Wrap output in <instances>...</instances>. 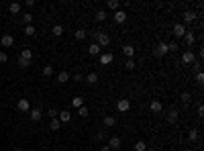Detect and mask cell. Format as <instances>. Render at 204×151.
I'll return each instance as SVG.
<instances>
[{"instance_id": "cell-45", "label": "cell", "mask_w": 204, "mask_h": 151, "mask_svg": "<svg viewBox=\"0 0 204 151\" xmlns=\"http://www.w3.org/2000/svg\"><path fill=\"white\" fill-rule=\"evenodd\" d=\"M100 151H110V147H108V145H104V147H102Z\"/></svg>"}, {"instance_id": "cell-8", "label": "cell", "mask_w": 204, "mask_h": 151, "mask_svg": "<svg viewBox=\"0 0 204 151\" xmlns=\"http://www.w3.org/2000/svg\"><path fill=\"white\" fill-rule=\"evenodd\" d=\"M114 23H118V24L126 23V12L125 10H117V12H114Z\"/></svg>"}, {"instance_id": "cell-3", "label": "cell", "mask_w": 204, "mask_h": 151, "mask_svg": "<svg viewBox=\"0 0 204 151\" xmlns=\"http://www.w3.org/2000/svg\"><path fill=\"white\" fill-rule=\"evenodd\" d=\"M182 61H184V64H194V61H196V55H194V51L186 49L184 53H182Z\"/></svg>"}, {"instance_id": "cell-4", "label": "cell", "mask_w": 204, "mask_h": 151, "mask_svg": "<svg viewBox=\"0 0 204 151\" xmlns=\"http://www.w3.org/2000/svg\"><path fill=\"white\" fill-rule=\"evenodd\" d=\"M117 108H118V112H126L129 108H131V102H129V98H121L117 102Z\"/></svg>"}, {"instance_id": "cell-48", "label": "cell", "mask_w": 204, "mask_h": 151, "mask_svg": "<svg viewBox=\"0 0 204 151\" xmlns=\"http://www.w3.org/2000/svg\"><path fill=\"white\" fill-rule=\"evenodd\" d=\"M184 151H194V149H184Z\"/></svg>"}, {"instance_id": "cell-42", "label": "cell", "mask_w": 204, "mask_h": 151, "mask_svg": "<svg viewBox=\"0 0 204 151\" xmlns=\"http://www.w3.org/2000/svg\"><path fill=\"white\" fill-rule=\"evenodd\" d=\"M202 80H204L202 72H198V73H196V82H198V84H202Z\"/></svg>"}, {"instance_id": "cell-6", "label": "cell", "mask_w": 204, "mask_h": 151, "mask_svg": "<svg viewBox=\"0 0 204 151\" xmlns=\"http://www.w3.org/2000/svg\"><path fill=\"white\" fill-rule=\"evenodd\" d=\"M108 147H110V151L121 149V137H110L108 139Z\"/></svg>"}, {"instance_id": "cell-30", "label": "cell", "mask_w": 204, "mask_h": 151, "mask_svg": "<svg viewBox=\"0 0 204 151\" xmlns=\"http://www.w3.org/2000/svg\"><path fill=\"white\" fill-rule=\"evenodd\" d=\"M23 23H24V27H27V24H31V23H33V15H31V12L23 15Z\"/></svg>"}, {"instance_id": "cell-43", "label": "cell", "mask_w": 204, "mask_h": 151, "mask_svg": "<svg viewBox=\"0 0 204 151\" xmlns=\"http://www.w3.org/2000/svg\"><path fill=\"white\" fill-rule=\"evenodd\" d=\"M33 4H35V0H24V6H27V8H31Z\"/></svg>"}, {"instance_id": "cell-12", "label": "cell", "mask_w": 204, "mask_h": 151, "mask_svg": "<svg viewBox=\"0 0 204 151\" xmlns=\"http://www.w3.org/2000/svg\"><path fill=\"white\" fill-rule=\"evenodd\" d=\"M112 59H114V55H112V53H102V55H100V64H102V65H108Z\"/></svg>"}, {"instance_id": "cell-25", "label": "cell", "mask_w": 204, "mask_h": 151, "mask_svg": "<svg viewBox=\"0 0 204 151\" xmlns=\"http://www.w3.org/2000/svg\"><path fill=\"white\" fill-rule=\"evenodd\" d=\"M8 10L12 12V15H19V12H20V4H16V2H12V4L8 6Z\"/></svg>"}, {"instance_id": "cell-38", "label": "cell", "mask_w": 204, "mask_h": 151, "mask_svg": "<svg viewBox=\"0 0 204 151\" xmlns=\"http://www.w3.org/2000/svg\"><path fill=\"white\" fill-rule=\"evenodd\" d=\"M6 61H8V55L4 51H0V64H6Z\"/></svg>"}, {"instance_id": "cell-39", "label": "cell", "mask_w": 204, "mask_h": 151, "mask_svg": "<svg viewBox=\"0 0 204 151\" xmlns=\"http://www.w3.org/2000/svg\"><path fill=\"white\" fill-rule=\"evenodd\" d=\"M57 114H59V112L55 110V108H49V114H47V117H51V118H57Z\"/></svg>"}, {"instance_id": "cell-20", "label": "cell", "mask_w": 204, "mask_h": 151, "mask_svg": "<svg viewBox=\"0 0 204 151\" xmlns=\"http://www.w3.org/2000/svg\"><path fill=\"white\" fill-rule=\"evenodd\" d=\"M68 80H69V73H68V72H59V73H57V82L65 84Z\"/></svg>"}, {"instance_id": "cell-11", "label": "cell", "mask_w": 204, "mask_h": 151, "mask_svg": "<svg viewBox=\"0 0 204 151\" xmlns=\"http://www.w3.org/2000/svg\"><path fill=\"white\" fill-rule=\"evenodd\" d=\"M57 117H59V122H69V118H72V112H69V110H61Z\"/></svg>"}, {"instance_id": "cell-19", "label": "cell", "mask_w": 204, "mask_h": 151, "mask_svg": "<svg viewBox=\"0 0 204 151\" xmlns=\"http://www.w3.org/2000/svg\"><path fill=\"white\" fill-rule=\"evenodd\" d=\"M122 53H125L126 57H133V53H135V47H133V45H125V47H122Z\"/></svg>"}, {"instance_id": "cell-2", "label": "cell", "mask_w": 204, "mask_h": 151, "mask_svg": "<svg viewBox=\"0 0 204 151\" xmlns=\"http://www.w3.org/2000/svg\"><path fill=\"white\" fill-rule=\"evenodd\" d=\"M165 53H170V49H167V43L159 41V43H157V47L153 49V55H155V57H163Z\"/></svg>"}, {"instance_id": "cell-33", "label": "cell", "mask_w": 204, "mask_h": 151, "mask_svg": "<svg viewBox=\"0 0 204 151\" xmlns=\"http://www.w3.org/2000/svg\"><path fill=\"white\" fill-rule=\"evenodd\" d=\"M145 149H147V145L143 141H137L135 143V151H145Z\"/></svg>"}, {"instance_id": "cell-24", "label": "cell", "mask_w": 204, "mask_h": 151, "mask_svg": "<svg viewBox=\"0 0 204 151\" xmlns=\"http://www.w3.org/2000/svg\"><path fill=\"white\" fill-rule=\"evenodd\" d=\"M104 125H106V127H114V125H117V118L114 117H104Z\"/></svg>"}, {"instance_id": "cell-16", "label": "cell", "mask_w": 204, "mask_h": 151, "mask_svg": "<svg viewBox=\"0 0 204 151\" xmlns=\"http://www.w3.org/2000/svg\"><path fill=\"white\" fill-rule=\"evenodd\" d=\"M12 43H15V37L12 35H4L2 37V47H10Z\"/></svg>"}, {"instance_id": "cell-35", "label": "cell", "mask_w": 204, "mask_h": 151, "mask_svg": "<svg viewBox=\"0 0 204 151\" xmlns=\"http://www.w3.org/2000/svg\"><path fill=\"white\" fill-rule=\"evenodd\" d=\"M190 100H192L190 92H184V94H182V102H184V104H190Z\"/></svg>"}, {"instance_id": "cell-5", "label": "cell", "mask_w": 204, "mask_h": 151, "mask_svg": "<svg viewBox=\"0 0 204 151\" xmlns=\"http://www.w3.org/2000/svg\"><path fill=\"white\" fill-rule=\"evenodd\" d=\"M16 108H19L20 112H29V110H31V104H29V100H27V98H20L19 102H16Z\"/></svg>"}, {"instance_id": "cell-27", "label": "cell", "mask_w": 204, "mask_h": 151, "mask_svg": "<svg viewBox=\"0 0 204 151\" xmlns=\"http://www.w3.org/2000/svg\"><path fill=\"white\" fill-rule=\"evenodd\" d=\"M72 106H76V108H80V106H84V98H80V96H76L72 100Z\"/></svg>"}, {"instance_id": "cell-34", "label": "cell", "mask_w": 204, "mask_h": 151, "mask_svg": "<svg viewBox=\"0 0 204 151\" xmlns=\"http://www.w3.org/2000/svg\"><path fill=\"white\" fill-rule=\"evenodd\" d=\"M51 73H53V68H51V65H45V68H43V76H45V78H49Z\"/></svg>"}, {"instance_id": "cell-22", "label": "cell", "mask_w": 204, "mask_h": 151, "mask_svg": "<svg viewBox=\"0 0 204 151\" xmlns=\"http://www.w3.org/2000/svg\"><path fill=\"white\" fill-rule=\"evenodd\" d=\"M51 33H53L55 37H61V35H63V27H61V24H55L53 29H51Z\"/></svg>"}, {"instance_id": "cell-47", "label": "cell", "mask_w": 204, "mask_h": 151, "mask_svg": "<svg viewBox=\"0 0 204 151\" xmlns=\"http://www.w3.org/2000/svg\"><path fill=\"white\" fill-rule=\"evenodd\" d=\"M145 151H157V149H145Z\"/></svg>"}, {"instance_id": "cell-13", "label": "cell", "mask_w": 204, "mask_h": 151, "mask_svg": "<svg viewBox=\"0 0 204 151\" xmlns=\"http://www.w3.org/2000/svg\"><path fill=\"white\" fill-rule=\"evenodd\" d=\"M149 108H151V112H155V114H157V112H161V110H163V104H161L159 100H153Z\"/></svg>"}, {"instance_id": "cell-46", "label": "cell", "mask_w": 204, "mask_h": 151, "mask_svg": "<svg viewBox=\"0 0 204 151\" xmlns=\"http://www.w3.org/2000/svg\"><path fill=\"white\" fill-rule=\"evenodd\" d=\"M12 151H20V147H15V149H12Z\"/></svg>"}, {"instance_id": "cell-36", "label": "cell", "mask_w": 204, "mask_h": 151, "mask_svg": "<svg viewBox=\"0 0 204 151\" xmlns=\"http://www.w3.org/2000/svg\"><path fill=\"white\" fill-rule=\"evenodd\" d=\"M78 114H80V117H88V108L86 106H80L78 108Z\"/></svg>"}, {"instance_id": "cell-40", "label": "cell", "mask_w": 204, "mask_h": 151, "mask_svg": "<svg viewBox=\"0 0 204 151\" xmlns=\"http://www.w3.org/2000/svg\"><path fill=\"white\" fill-rule=\"evenodd\" d=\"M19 68H23V69H24V68H29V61H24V59L19 57Z\"/></svg>"}, {"instance_id": "cell-15", "label": "cell", "mask_w": 204, "mask_h": 151, "mask_svg": "<svg viewBox=\"0 0 204 151\" xmlns=\"http://www.w3.org/2000/svg\"><path fill=\"white\" fill-rule=\"evenodd\" d=\"M100 51H102V49H100L98 43H92L90 47H88V53H90V55H100Z\"/></svg>"}, {"instance_id": "cell-37", "label": "cell", "mask_w": 204, "mask_h": 151, "mask_svg": "<svg viewBox=\"0 0 204 151\" xmlns=\"http://www.w3.org/2000/svg\"><path fill=\"white\" fill-rule=\"evenodd\" d=\"M135 65H137L135 61H133V59H129V61L125 64V68H126V69H135Z\"/></svg>"}, {"instance_id": "cell-18", "label": "cell", "mask_w": 204, "mask_h": 151, "mask_svg": "<svg viewBox=\"0 0 204 151\" xmlns=\"http://www.w3.org/2000/svg\"><path fill=\"white\" fill-rule=\"evenodd\" d=\"M184 41H186V45H192L196 41V35L194 33H188V31H186V35H184Z\"/></svg>"}, {"instance_id": "cell-32", "label": "cell", "mask_w": 204, "mask_h": 151, "mask_svg": "<svg viewBox=\"0 0 204 151\" xmlns=\"http://www.w3.org/2000/svg\"><path fill=\"white\" fill-rule=\"evenodd\" d=\"M188 137H190V141H198V131H196V129H192V131L188 133Z\"/></svg>"}, {"instance_id": "cell-9", "label": "cell", "mask_w": 204, "mask_h": 151, "mask_svg": "<svg viewBox=\"0 0 204 151\" xmlns=\"http://www.w3.org/2000/svg\"><path fill=\"white\" fill-rule=\"evenodd\" d=\"M182 16H184V23H186V24H190V23H194V20H196V15L192 12V10H186Z\"/></svg>"}, {"instance_id": "cell-44", "label": "cell", "mask_w": 204, "mask_h": 151, "mask_svg": "<svg viewBox=\"0 0 204 151\" xmlns=\"http://www.w3.org/2000/svg\"><path fill=\"white\" fill-rule=\"evenodd\" d=\"M202 114H204V106H202V104H198V117H202Z\"/></svg>"}, {"instance_id": "cell-17", "label": "cell", "mask_w": 204, "mask_h": 151, "mask_svg": "<svg viewBox=\"0 0 204 151\" xmlns=\"http://www.w3.org/2000/svg\"><path fill=\"white\" fill-rule=\"evenodd\" d=\"M29 114H31V121H35V122H37V121H41V117H43L39 108H33V110H31Z\"/></svg>"}, {"instance_id": "cell-21", "label": "cell", "mask_w": 204, "mask_h": 151, "mask_svg": "<svg viewBox=\"0 0 204 151\" xmlns=\"http://www.w3.org/2000/svg\"><path fill=\"white\" fill-rule=\"evenodd\" d=\"M59 127H61L59 118H51V125H49V129H51V131H59Z\"/></svg>"}, {"instance_id": "cell-10", "label": "cell", "mask_w": 204, "mask_h": 151, "mask_svg": "<svg viewBox=\"0 0 204 151\" xmlns=\"http://www.w3.org/2000/svg\"><path fill=\"white\" fill-rule=\"evenodd\" d=\"M20 59H24V61H33V51H31V49H23V51H20Z\"/></svg>"}, {"instance_id": "cell-41", "label": "cell", "mask_w": 204, "mask_h": 151, "mask_svg": "<svg viewBox=\"0 0 204 151\" xmlns=\"http://www.w3.org/2000/svg\"><path fill=\"white\" fill-rule=\"evenodd\" d=\"M167 49H170V51H175V49H178V43H174V41L167 43Z\"/></svg>"}, {"instance_id": "cell-14", "label": "cell", "mask_w": 204, "mask_h": 151, "mask_svg": "<svg viewBox=\"0 0 204 151\" xmlns=\"http://www.w3.org/2000/svg\"><path fill=\"white\" fill-rule=\"evenodd\" d=\"M106 8L117 12V10H121V2H117V0H108V2H106Z\"/></svg>"}, {"instance_id": "cell-29", "label": "cell", "mask_w": 204, "mask_h": 151, "mask_svg": "<svg viewBox=\"0 0 204 151\" xmlns=\"http://www.w3.org/2000/svg\"><path fill=\"white\" fill-rule=\"evenodd\" d=\"M86 31H84V29H78V31H76V39H78V41H82V39H86Z\"/></svg>"}, {"instance_id": "cell-1", "label": "cell", "mask_w": 204, "mask_h": 151, "mask_svg": "<svg viewBox=\"0 0 204 151\" xmlns=\"http://www.w3.org/2000/svg\"><path fill=\"white\" fill-rule=\"evenodd\" d=\"M90 35H92V39H96V43L100 45V49L110 45V35L104 33V31H94V33H90Z\"/></svg>"}, {"instance_id": "cell-26", "label": "cell", "mask_w": 204, "mask_h": 151, "mask_svg": "<svg viewBox=\"0 0 204 151\" xmlns=\"http://www.w3.org/2000/svg\"><path fill=\"white\" fill-rule=\"evenodd\" d=\"M86 82H88V84H96V82H98V76H96L94 72L88 73V76H86Z\"/></svg>"}, {"instance_id": "cell-31", "label": "cell", "mask_w": 204, "mask_h": 151, "mask_svg": "<svg viewBox=\"0 0 204 151\" xmlns=\"http://www.w3.org/2000/svg\"><path fill=\"white\" fill-rule=\"evenodd\" d=\"M24 33L29 35V37H33V35L37 33V31H35V27H33V24H27V27H24Z\"/></svg>"}, {"instance_id": "cell-49", "label": "cell", "mask_w": 204, "mask_h": 151, "mask_svg": "<svg viewBox=\"0 0 204 151\" xmlns=\"http://www.w3.org/2000/svg\"><path fill=\"white\" fill-rule=\"evenodd\" d=\"M29 151H37V149H29Z\"/></svg>"}, {"instance_id": "cell-28", "label": "cell", "mask_w": 204, "mask_h": 151, "mask_svg": "<svg viewBox=\"0 0 204 151\" xmlns=\"http://www.w3.org/2000/svg\"><path fill=\"white\" fill-rule=\"evenodd\" d=\"M96 20H98V23L106 20V10H98V12H96Z\"/></svg>"}, {"instance_id": "cell-7", "label": "cell", "mask_w": 204, "mask_h": 151, "mask_svg": "<svg viewBox=\"0 0 204 151\" xmlns=\"http://www.w3.org/2000/svg\"><path fill=\"white\" fill-rule=\"evenodd\" d=\"M174 35H175V37H184V35H186V27L182 23H175L174 24Z\"/></svg>"}, {"instance_id": "cell-23", "label": "cell", "mask_w": 204, "mask_h": 151, "mask_svg": "<svg viewBox=\"0 0 204 151\" xmlns=\"http://www.w3.org/2000/svg\"><path fill=\"white\" fill-rule=\"evenodd\" d=\"M167 122H178V112H175V110L167 112Z\"/></svg>"}]
</instances>
